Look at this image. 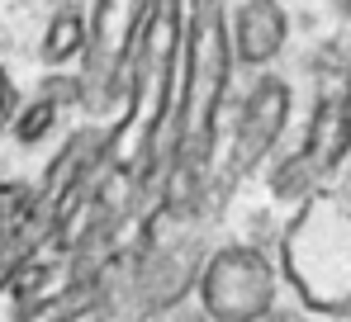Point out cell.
Returning <instances> with one entry per match:
<instances>
[{
  "label": "cell",
  "instance_id": "cell-3",
  "mask_svg": "<svg viewBox=\"0 0 351 322\" xmlns=\"http://www.w3.org/2000/svg\"><path fill=\"white\" fill-rule=\"evenodd\" d=\"M199 237L180 232V237H143L128 251V266L119 275L114 294H119V318L133 322H152V318H171L180 304H190L199 270H204Z\"/></svg>",
  "mask_w": 351,
  "mask_h": 322
},
{
  "label": "cell",
  "instance_id": "cell-6",
  "mask_svg": "<svg viewBox=\"0 0 351 322\" xmlns=\"http://www.w3.org/2000/svg\"><path fill=\"white\" fill-rule=\"evenodd\" d=\"M290 114H294L290 81L276 76V71H261V76L252 81V90L242 95V105H237L233 143H228V152L219 161V175H214V180H219L223 190H233L237 180H247L261 161L280 147V138H285V128H290Z\"/></svg>",
  "mask_w": 351,
  "mask_h": 322
},
{
  "label": "cell",
  "instance_id": "cell-12",
  "mask_svg": "<svg viewBox=\"0 0 351 322\" xmlns=\"http://www.w3.org/2000/svg\"><path fill=\"white\" fill-rule=\"evenodd\" d=\"M171 322H214V318H209L199 304H180V308L171 313Z\"/></svg>",
  "mask_w": 351,
  "mask_h": 322
},
{
  "label": "cell",
  "instance_id": "cell-1",
  "mask_svg": "<svg viewBox=\"0 0 351 322\" xmlns=\"http://www.w3.org/2000/svg\"><path fill=\"white\" fill-rule=\"evenodd\" d=\"M280 280L313 318L351 322V195L318 185L294 204L276 251Z\"/></svg>",
  "mask_w": 351,
  "mask_h": 322
},
{
  "label": "cell",
  "instance_id": "cell-9",
  "mask_svg": "<svg viewBox=\"0 0 351 322\" xmlns=\"http://www.w3.org/2000/svg\"><path fill=\"white\" fill-rule=\"evenodd\" d=\"M53 123H58V105L48 95H38L34 105H19V114H14V138L24 147H34V143H43L53 133Z\"/></svg>",
  "mask_w": 351,
  "mask_h": 322
},
{
  "label": "cell",
  "instance_id": "cell-10",
  "mask_svg": "<svg viewBox=\"0 0 351 322\" xmlns=\"http://www.w3.org/2000/svg\"><path fill=\"white\" fill-rule=\"evenodd\" d=\"M14 114H19V90H14L10 71L0 66V133H5V128H14Z\"/></svg>",
  "mask_w": 351,
  "mask_h": 322
},
{
  "label": "cell",
  "instance_id": "cell-8",
  "mask_svg": "<svg viewBox=\"0 0 351 322\" xmlns=\"http://www.w3.org/2000/svg\"><path fill=\"white\" fill-rule=\"evenodd\" d=\"M86 48H90V14L81 5H66L53 14V24L43 29V43H38V57L62 71L71 62H86Z\"/></svg>",
  "mask_w": 351,
  "mask_h": 322
},
{
  "label": "cell",
  "instance_id": "cell-4",
  "mask_svg": "<svg viewBox=\"0 0 351 322\" xmlns=\"http://www.w3.org/2000/svg\"><path fill=\"white\" fill-rule=\"evenodd\" d=\"M147 14H152V0H95L90 5V48L81 62L90 109L133 105V76H138Z\"/></svg>",
  "mask_w": 351,
  "mask_h": 322
},
{
  "label": "cell",
  "instance_id": "cell-5",
  "mask_svg": "<svg viewBox=\"0 0 351 322\" xmlns=\"http://www.w3.org/2000/svg\"><path fill=\"white\" fill-rule=\"evenodd\" d=\"M195 304L214 322H261L280 304V266L252 242H223L204 256Z\"/></svg>",
  "mask_w": 351,
  "mask_h": 322
},
{
  "label": "cell",
  "instance_id": "cell-2",
  "mask_svg": "<svg viewBox=\"0 0 351 322\" xmlns=\"http://www.w3.org/2000/svg\"><path fill=\"white\" fill-rule=\"evenodd\" d=\"M308 66H313V109L304 138L266 180L271 195L290 204L328 185L351 157V53L342 43H323Z\"/></svg>",
  "mask_w": 351,
  "mask_h": 322
},
{
  "label": "cell",
  "instance_id": "cell-11",
  "mask_svg": "<svg viewBox=\"0 0 351 322\" xmlns=\"http://www.w3.org/2000/svg\"><path fill=\"white\" fill-rule=\"evenodd\" d=\"M261 322H308V308H285V304H276Z\"/></svg>",
  "mask_w": 351,
  "mask_h": 322
},
{
  "label": "cell",
  "instance_id": "cell-7",
  "mask_svg": "<svg viewBox=\"0 0 351 322\" xmlns=\"http://www.w3.org/2000/svg\"><path fill=\"white\" fill-rule=\"evenodd\" d=\"M233 62L242 71H261L290 43V10L280 0H237L228 14Z\"/></svg>",
  "mask_w": 351,
  "mask_h": 322
},
{
  "label": "cell",
  "instance_id": "cell-14",
  "mask_svg": "<svg viewBox=\"0 0 351 322\" xmlns=\"http://www.w3.org/2000/svg\"><path fill=\"white\" fill-rule=\"evenodd\" d=\"M81 322H114V318H100V313H90V318H81Z\"/></svg>",
  "mask_w": 351,
  "mask_h": 322
},
{
  "label": "cell",
  "instance_id": "cell-13",
  "mask_svg": "<svg viewBox=\"0 0 351 322\" xmlns=\"http://www.w3.org/2000/svg\"><path fill=\"white\" fill-rule=\"evenodd\" d=\"M337 14H342V19L351 24V0H337Z\"/></svg>",
  "mask_w": 351,
  "mask_h": 322
}]
</instances>
